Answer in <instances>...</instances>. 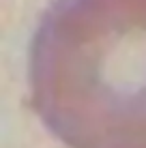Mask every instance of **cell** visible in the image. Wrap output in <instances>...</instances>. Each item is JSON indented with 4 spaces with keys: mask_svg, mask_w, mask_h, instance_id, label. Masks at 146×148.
I'll use <instances>...</instances> for the list:
<instances>
[{
    "mask_svg": "<svg viewBox=\"0 0 146 148\" xmlns=\"http://www.w3.org/2000/svg\"><path fill=\"white\" fill-rule=\"evenodd\" d=\"M30 105L69 148H146V0H54L28 62Z\"/></svg>",
    "mask_w": 146,
    "mask_h": 148,
    "instance_id": "obj_1",
    "label": "cell"
}]
</instances>
